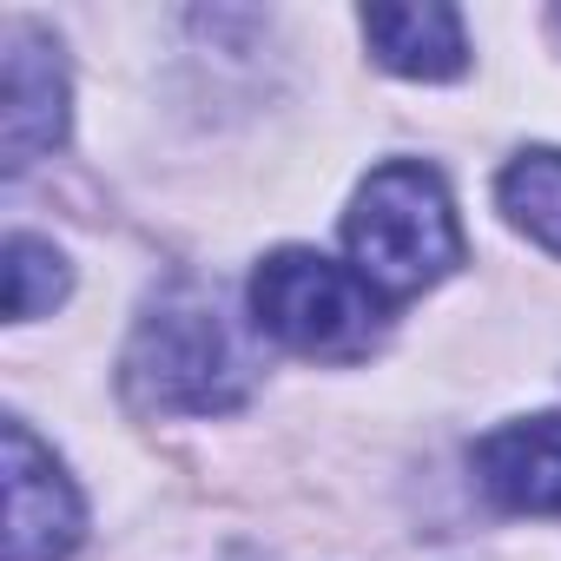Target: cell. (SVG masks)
Wrapping results in <instances>:
<instances>
[{
	"label": "cell",
	"instance_id": "cell-1",
	"mask_svg": "<svg viewBox=\"0 0 561 561\" xmlns=\"http://www.w3.org/2000/svg\"><path fill=\"white\" fill-rule=\"evenodd\" d=\"M251 390V357L238 351L231 324L198 285H165L126 351V397L139 410L172 416H218L238 410Z\"/></svg>",
	"mask_w": 561,
	"mask_h": 561
},
{
	"label": "cell",
	"instance_id": "cell-2",
	"mask_svg": "<svg viewBox=\"0 0 561 561\" xmlns=\"http://www.w3.org/2000/svg\"><path fill=\"white\" fill-rule=\"evenodd\" d=\"M344 244H351V264L383 298H416L462 264L456 205L443 179L416 159H390L357 185L344 211Z\"/></svg>",
	"mask_w": 561,
	"mask_h": 561
},
{
	"label": "cell",
	"instance_id": "cell-3",
	"mask_svg": "<svg viewBox=\"0 0 561 561\" xmlns=\"http://www.w3.org/2000/svg\"><path fill=\"white\" fill-rule=\"evenodd\" d=\"M383 291L357 264H337L324 251L285 244L251 277V318L264 337L311 364H357L383 344Z\"/></svg>",
	"mask_w": 561,
	"mask_h": 561
},
{
	"label": "cell",
	"instance_id": "cell-4",
	"mask_svg": "<svg viewBox=\"0 0 561 561\" xmlns=\"http://www.w3.org/2000/svg\"><path fill=\"white\" fill-rule=\"evenodd\" d=\"M0 443H8V561H67L87 528L80 489L21 416H8Z\"/></svg>",
	"mask_w": 561,
	"mask_h": 561
},
{
	"label": "cell",
	"instance_id": "cell-5",
	"mask_svg": "<svg viewBox=\"0 0 561 561\" xmlns=\"http://www.w3.org/2000/svg\"><path fill=\"white\" fill-rule=\"evenodd\" d=\"M0 139H8V172H27L67 139V67L60 47L14 21L8 27V113H0Z\"/></svg>",
	"mask_w": 561,
	"mask_h": 561
},
{
	"label": "cell",
	"instance_id": "cell-6",
	"mask_svg": "<svg viewBox=\"0 0 561 561\" xmlns=\"http://www.w3.org/2000/svg\"><path fill=\"white\" fill-rule=\"evenodd\" d=\"M476 482L515 515H561V416H522L476 443Z\"/></svg>",
	"mask_w": 561,
	"mask_h": 561
},
{
	"label": "cell",
	"instance_id": "cell-7",
	"mask_svg": "<svg viewBox=\"0 0 561 561\" xmlns=\"http://www.w3.org/2000/svg\"><path fill=\"white\" fill-rule=\"evenodd\" d=\"M364 41L403 80H456L469 67L462 14L443 8V0H423V8H370L364 14Z\"/></svg>",
	"mask_w": 561,
	"mask_h": 561
},
{
	"label": "cell",
	"instance_id": "cell-8",
	"mask_svg": "<svg viewBox=\"0 0 561 561\" xmlns=\"http://www.w3.org/2000/svg\"><path fill=\"white\" fill-rule=\"evenodd\" d=\"M495 192H502L508 225H522L535 244L561 251V152L554 146H535V152L508 159V172H502Z\"/></svg>",
	"mask_w": 561,
	"mask_h": 561
},
{
	"label": "cell",
	"instance_id": "cell-9",
	"mask_svg": "<svg viewBox=\"0 0 561 561\" xmlns=\"http://www.w3.org/2000/svg\"><path fill=\"white\" fill-rule=\"evenodd\" d=\"M67 257L47 244V238H34V231H14L8 238V318L14 324H34L41 311H54L60 298H67Z\"/></svg>",
	"mask_w": 561,
	"mask_h": 561
}]
</instances>
